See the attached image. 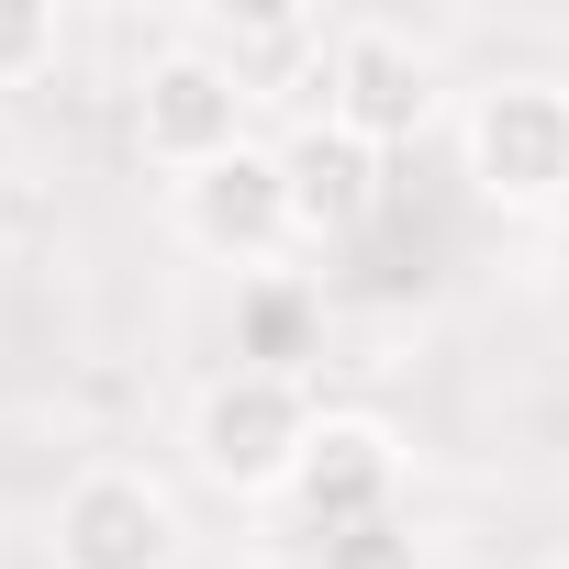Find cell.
Listing matches in <instances>:
<instances>
[{
    "instance_id": "obj_12",
    "label": "cell",
    "mask_w": 569,
    "mask_h": 569,
    "mask_svg": "<svg viewBox=\"0 0 569 569\" xmlns=\"http://www.w3.org/2000/svg\"><path fill=\"white\" fill-rule=\"evenodd\" d=\"M0 190H12V123H0Z\"/></svg>"
},
{
    "instance_id": "obj_7",
    "label": "cell",
    "mask_w": 569,
    "mask_h": 569,
    "mask_svg": "<svg viewBox=\"0 0 569 569\" xmlns=\"http://www.w3.org/2000/svg\"><path fill=\"white\" fill-rule=\"evenodd\" d=\"M179 234L201 246V257H234L246 279L291 246L302 223H291V179H279V146H234L223 168H201V179H179Z\"/></svg>"
},
{
    "instance_id": "obj_8",
    "label": "cell",
    "mask_w": 569,
    "mask_h": 569,
    "mask_svg": "<svg viewBox=\"0 0 569 569\" xmlns=\"http://www.w3.org/2000/svg\"><path fill=\"white\" fill-rule=\"evenodd\" d=\"M279 179H291V223L325 246V234H358L380 212V146H358L347 123H302L279 146Z\"/></svg>"
},
{
    "instance_id": "obj_3",
    "label": "cell",
    "mask_w": 569,
    "mask_h": 569,
    "mask_svg": "<svg viewBox=\"0 0 569 569\" xmlns=\"http://www.w3.org/2000/svg\"><path fill=\"white\" fill-rule=\"evenodd\" d=\"M246 101H257V90L179 34V46H157V57L134 68V146H146L168 179H201V168H223V157L246 146Z\"/></svg>"
},
{
    "instance_id": "obj_4",
    "label": "cell",
    "mask_w": 569,
    "mask_h": 569,
    "mask_svg": "<svg viewBox=\"0 0 569 569\" xmlns=\"http://www.w3.org/2000/svg\"><path fill=\"white\" fill-rule=\"evenodd\" d=\"M436 112V57L402 23H336L325 46V123H347L358 146H402Z\"/></svg>"
},
{
    "instance_id": "obj_6",
    "label": "cell",
    "mask_w": 569,
    "mask_h": 569,
    "mask_svg": "<svg viewBox=\"0 0 569 569\" xmlns=\"http://www.w3.org/2000/svg\"><path fill=\"white\" fill-rule=\"evenodd\" d=\"M279 502L302 513V536H313V547H325V536H347V525L402 513V447H391V425H369V413H325Z\"/></svg>"
},
{
    "instance_id": "obj_10",
    "label": "cell",
    "mask_w": 569,
    "mask_h": 569,
    "mask_svg": "<svg viewBox=\"0 0 569 569\" xmlns=\"http://www.w3.org/2000/svg\"><path fill=\"white\" fill-rule=\"evenodd\" d=\"M313 569H425V536H413V513H380V525L325 536V547H313Z\"/></svg>"
},
{
    "instance_id": "obj_1",
    "label": "cell",
    "mask_w": 569,
    "mask_h": 569,
    "mask_svg": "<svg viewBox=\"0 0 569 569\" xmlns=\"http://www.w3.org/2000/svg\"><path fill=\"white\" fill-rule=\"evenodd\" d=\"M313 391L302 380H268V369H223L201 402H190V469L212 480V491H291V469H302V447H313Z\"/></svg>"
},
{
    "instance_id": "obj_2",
    "label": "cell",
    "mask_w": 569,
    "mask_h": 569,
    "mask_svg": "<svg viewBox=\"0 0 569 569\" xmlns=\"http://www.w3.org/2000/svg\"><path fill=\"white\" fill-rule=\"evenodd\" d=\"M469 190L502 212H547L569 201V79H491L458 123Z\"/></svg>"
},
{
    "instance_id": "obj_5",
    "label": "cell",
    "mask_w": 569,
    "mask_h": 569,
    "mask_svg": "<svg viewBox=\"0 0 569 569\" xmlns=\"http://www.w3.org/2000/svg\"><path fill=\"white\" fill-rule=\"evenodd\" d=\"M57 569H179V502L123 458L79 469L57 491Z\"/></svg>"
},
{
    "instance_id": "obj_11",
    "label": "cell",
    "mask_w": 569,
    "mask_h": 569,
    "mask_svg": "<svg viewBox=\"0 0 569 569\" xmlns=\"http://www.w3.org/2000/svg\"><path fill=\"white\" fill-rule=\"evenodd\" d=\"M34 68H57V12L46 0H0V90L34 79Z\"/></svg>"
},
{
    "instance_id": "obj_9",
    "label": "cell",
    "mask_w": 569,
    "mask_h": 569,
    "mask_svg": "<svg viewBox=\"0 0 569 569\" xmlns=\"http://www.w3.org/2000/svg\"><path fill=\"white\" fill-rule=\"evenodd\" d=\"M302 358H325V291H313V279H291V268L234 279V369L302 380Z\"/></svg>"
}]
</instances>
